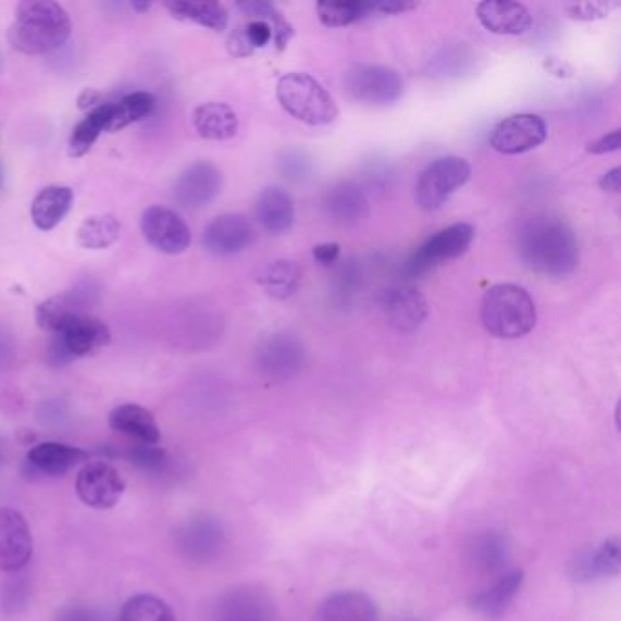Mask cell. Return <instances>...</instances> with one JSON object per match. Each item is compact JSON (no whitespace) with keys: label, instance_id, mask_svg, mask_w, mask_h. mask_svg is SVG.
<instances>
[{"label":"cell","instance_id":"1","mask_svg":"<svg viewBox=\"0 0 621 621\" xmlns=\"http://www.w3.org/2000/svg\"><path fill=\"white\" fill-rule=\"evenodd\" d=\"M516 250L526 269L549 277L572 274L580 263L574 229L550 213H532L518 224Z\"/></svg>","mask_w":621,"mask_h":621},{"label":"cell","instance_id":"2","mask_svg":"<svg viewBox=\"0 0 621 621\" xmlns=\"http://www.w3.org/2000/svg\"><path fill=\"white\" fill-rule=\"evenodd\" d=\"M72 35V21L66 10L51 0H26L15 10V21L8 40L26 55H45L55 51Z\"/></svg>","mask_w":621,"mask_h":621},{"label":"cell","instance_id":"3","mask_svg":"<svg viewBox=\"0 0 621 621\" xmlns=\"http://www.w3.org/2000/svg\"><path fill=\"white\" fill-rule=\"evenodd\" d=\"M480 314L485 331L499 339L526 336L537 320L536 302L531 294L512 283L490 286L483 296Z\"/></svg>","mask_w":621,"mask_h":621},{"label":"cell","instance_id":"4","mask_svg":"<svg viewBox=\"0 0 621 621\" xmlns=\"http://www.w3.org/2000/svg\"><path fill=\"white\" fill-rule=\"evenodd\" d=\"M277 99L291 117L310 124L325 126L336 121L337 104L320 80L308 73H286L277 83Z\"/></svg>","mask_w":621,"mask_h":621},{"label":"cell","instance_id":"5","mask_svg":"<svg viewBox=\"0 0 621 621\" xmlns=\"http://www.w3.org/2000/svg\"><path fill=\"white\" fill-rule=\"evenodd\" d=\"M471 164L463 158L447 156L432 161L415 183V202L421 210L434 212L471 179Z\"/></svg>","mask_w":621,"mask_h":621},{"label":"cell","instance_id":"6","mask_svg":"<svg viewBox=\"0 0 621 621\" xmlns=\"http://www.w3.org/2000/svg\"><path fill=\"white\" fill-rule=\"evenodd\" d=\"M476 237V229L469 223L450 224L426 239L407 264V272L412 277L425 274L437 264L447 263L463 256Z\"/></svg>","mask_w":621,"mask_h":621},{"label":"cell","instance_id":"7","mask_svg":"<svg viewBox=\"0 0 621 621\" xmlns=\"http://www.w3.org/2000/svg\"><path fill=\"white\" fill-rule=\"evenodd\" d=\"M347 91L353 101L363 102L369 107H388L403 96V79L396 70L386 66L353 67L345 79Z\"/></svg>","mask_w":621,"mask_h":621},{"label":"cell","instance_id":"8","mask_svg":"<svg viewBox=\"0 0 621 621\" xmlns=\"http://www.w3.org/2000/svg\"><path fill=\"white\" fill-rule=\"evenodd\" d=\"M307 350L301 339L286 332L272 334L259 343L256 367L270 381H288L301 372Z\"/></svg>","mask_w":621,"mask_h":621},{"label":"cell","instance_id":"9","mask_svg":"<svg viewBox=\"0 0 621 621\" xmlns=\"http://www.w3.org/2000/svg\"><path fill=\"white\" fill-rule=\"evenodd\" d=\"M140 229L146 241L159 252L179 256L190 247L191 234L188 224L170 208H146L140 218Z\"/></svg>","mask_w":621,"mask_h":621},{"label":"cell","instance_id":"10","mask_svg":"<svg viewBox=\"0 0 621 621\" xmlns=\"http://www.w3.org/2000/svg\"><path fill=\"white\" fill-rule=\"evenodd\" d=\"M547 139V124L534 113H518L504 119L490 132V146L504 156L534 150Z\"/></svg>","mask_w":621,"mask_h":621},{"label":"cell","instance_id":"11","mask_svg":"<svg viewBox=\"0 0 621 621\" xmlns=\"http://www.w3.org/2000/svg\"><path fill=\"white\" fill-rule=\"evenodd\" d=\"M75 488L80 501L91 509H113L124 494L126 482L121 472L107 461H91L79 472Z\"/></svg>","mask_w":621,"mask_h":621},{"label":"cell","instance_id":"12","mask_svg":"<svg viewBox=\"0 0 621 621\" xmlns=\"http://www.w3.org/2000/svg\"><path fill=\"white\" fill-rule=\"evenodd\" d=\"M34 556L28 521L17 510L0 509V571L18 572Z\"/></svg>","mask_w":621,"mask_h":621},{"label":"cell","instance_id":"13","mask_svg":"<svg viewBox=\"0 0 621 621\" xmlns=\"http://www.w3.org/2000/svg\"><path fill=\"white\" fill-rule=\"evenodd\" d=\"M256 239L252 221L241 213H224L213 219L204 228L202 243L208 252L215 256H234L243 252Z\"/></svg>","mask_w":621,"mask_h":621},{"label":"cell","instance_id":"14","mask_svg":"<svg viewBox=\"0 0 621 621\" xmlns=\"http://www.w3.org/2000/svg\"><path fill=\"white\" fill-rule=\"evenodd\" d=\"M223 188V174L207 161L191 164L175 183V199L181 207L199 210L210 204Z\"/></svg>","mask_w":621,"mask_h":621},{"label":"cell","instance_id":"15","mask_svg":"<svg viewBox=\"0 0 621 621\" xmlns=\"http://www.w3.org/2000/svg\"><path fill=\"white\" fill-rule=\"evenodd\" d=\"M323 210L332 223L352 228L370 215V201L363 188L353 181H341L331 186L323 197Z\"/></svg>","mask_w":621,"mask_h":621},{"label":"cell","instance_id":"16","mask_svg":"<svg viewBox=\"0 0 621 621\" xmlns=\"http://www.w3.org/2000/svg\"><path fill=\"white\" fill-rule=\"evenodd\" d=\"M381 305L390 326L403 334L418 331L429 315L425 297L412 286H396L386 290Z\"/></svg>","mask_w":621,"mask_h":621},{"label":"cell","instance_id":"17","mask_svg":"<svg viewBox=\"0 0 621 621\" xmlns=\"http://www.w3.org/2000/svg\"><path fill=\"white\" fill-rule=\"evenodd\" d=\"M57 336L61 337L62 345L73 359L101 352L112 341V332L107 323L90 314L75 315Z\"/></svg>","mask_w":621,"mask_h":621},{"label":"cell","instance_id":"18","mask_svg":"<svg viewBox=\"0 0 621 621\" xmlns=\"http://www.w3.org/2000/svg\"><path fill=\"white\" fill-rule=\"evenodd\" d=\"M90 286L79 285L75 290L59 294V296L50 297L46 301L40 302L35 312L37 325L45 332L50 334H61L62 328L67 321L75 315L86 314L85 310L91 302Z\"/></svg>","mask_w":621,"mask_h":621},{"label":"cell","instance_id":"19","mask_svg":"<svg viewBox=\"0 0 621 621\" xmlns=\"http://www.w3.org/2000/svg\"><path fill=\"white\" fill-rule=\"evenodd\" d=\"M483 28L496 35H523L532 28V15L525 4L512 0H485L476 8Z\"/></svg>","mask_w":621,"mask_h":621},{"label":"cell","instance_id":"20","mask_svg":"<svg viewBox=\"0 0 621 621\" xmlns=\"http://www.w3.org/2000/svg\"><path fill=\"white\" fill-rule=\"evenodd\" d=\"M621 572V539H605L598 549L587 550L571 563V576L576 582H594L601 577H614Z\"/></svg>","mask_w":621,"mask_h":621},{"label":"cell","instance_id":"21","mask_svg":"<svg viewBox=\"0 0 621 621\" xmlns=\"http://www.w3.org/2000/svg\"><path fill=\"white\" fill-rule=\"evenodd\" d=\"M315 621H380V610L369 594L339 591L320 605Z\"/></svg>","mask_w":621,"mask_h":621},{"label":"cell","instance_id":"22","mask_svg":"<svg viewBox=\"0 0 621 621\" xmlns=\"http://www.w3.org/2000/svg\"><path fill=\"white\" fill-rule=\"evenodd\" d=\"M218 621H274V607L263 593L241 588L224 596Z\"/></svg>","mask_w":621,"mask_h":621},{"label":"cell","instance_id":"23","mask_svg":"<svg viewBox=\"0 0 621 621\" xmlns=\"http://www.w3.org/2000/svg\"><path fill=\"white\" fill-rule=\"evenodd\" d=\"M110 426L124 436L132 437L139 445H158L161 431L150 410L140 405L126 403L112 410Z\"/></svg>","mask_w":621,"mask_h":621},{"label":"cell","instance_id":"24","mask_svg":"<svg viewBox=\"0 0 621 621\" xmlns=\"http://www.w3.org/2000/svg\"><path fill=\"white\" fill-rule=\"evenodd\" d=\"M256 215L264 229L272 234L288 232L296 221V207L288 191L280 186H269L259 194Z\"/></svg>","mask_w":621,"mask_h":621},{"label":"cell","instance_id":"25","mask_svg":"<svg viewBox=\"0 0 621 621\" xmlns=\"http://www.w3.org/2000/svg\"><path fill=\"white\" fill-rule=\"evenodd\" d=\"M88 458L90 454L83 448L55 442L39 443L28 452V463L46 476H64L72 467Z\"/></svg>","mask_w":621,"mask_h":621},{"label":"cell","instance_id":"26","mask_svg":"<svg viewBox=\"0 0 621 621\" xmlns=\"http://www.w3.org/2000/svg\"><path fill=\"white\" fill-rule=\"evenodd\" d=\"M525 580V572L510 571L499 577L498 582L485 588L483 593L476 594L471 599L472 609L485 616V618H499L509 609L510 604L514 601L516 596L520 594Z\"/></svg>","mask_w":621,"mask_h":621},{"label":"cell","instance_id":"27","mask_svg":"<svg viewBox=\"0 0 621 621\" xmlns=\"http://www.w3.org/2000/svg\"><path fill=\"white\" fill-rule=\"evenodd\" d=\"M73 204L70 186H46L32 202V221L39 229H53L64 221Z\"/></svg>","mask_w":621,"mask_h":621},{"label":"cell","instance_id":"28","mask_svg":"<svg viewBox=\"0 0 621 621\" xmlns=\"http://www.w3.org/2000/svg\"><path fill=\"white\" fill-rule=\"evenodd\" d=\"M194 126L202 139L226 140L237 134L239 119L224 102H204L194 112Z\"/></svg>","mask_w":621,"mask_h":621},{"label":"cell","instance_id":"29","mask_svg":"<svg viewBox=\"0 0 621 621\" xmlns=\"http://www.w3.org/2000/svg\"><path fill=\"white\" fill-rule=\"evenodd\" d=\"M258 283L266 291V296L285 301L294 296L301 285V269L294 261L277 259L259 272Z\"/></svg>","mask_w":621,"mask_h":621},{"label":"cell","instance_id":"30","mask_svg":"<svg viewBox=\"0 0 621 621\" xmlns=\"http://www.w3.org/2000/svg\"><path fill=\"white\" fill-rule=\"evenodd\" d=\"M170 13L179 21L199 24L202 28L223 32L228 26V12L219 2H190V0H174L166 2Z\"/></svg>","mask_w":621,"mask_h":621},{"label":"cell","instance_id":"31","mask_svg":"<svg viewBox=\"0 0 621 621\" xmlns=\"http://www.w3.org/2000/svg\"><path fill=\"white\" fill-rule=\"evenodd\" d=\"M113 102H102L101 107L91 110L75 128L70 137V158H83L91 146L96 145L102 132H107L112 117Z\"/></svg>","mask_w":621,"mask_h":621},{"label":"cell","instance_id":"32","mask_svg":"<svg viewBox=\"0 0 621 621\" xmlns=\"http://www.w3.org/2000/svg\"><path fill=\"white\" fill-rule=\"evenodd\" d=\"M223 529L218 521L197 520L183 531V549L197 560H210L223 545Z\"/></svg>","mask_w":621,"mask_h":621},{"label":"cell","instance_id":"33","mask_svg":"<svg viewBox=\"0 0 621 621\" xmlns=\"http://www.w3.org/2000/svg\"><path fill=\"white\" fill-rule=\"evenodd\" d=\"M121 223L115 215H91L77 229V243L86 250H107L119 241Z\"/></svg>","mask_w":621,"mask_h":621},{"label":"cell","instance_id":"34","mask_svg":"<svg viewBox=\"0 0 621 621\" xmlns=\"http://www.w3.org/2000/svg\"><path fill=\"white\" fill-rule=\"evenodd\" d=\"M471 560L480 571H499L509 560V543L499 532H483L471 545Z\"/></svg>","mask_w":621,"mask_h":621},{"label":"cell","instance_id":"35","mask_svg":"<svg viewBox=\"0 0 621 621\" xmlns=\"http://www.w3.org/2000/svg\"><path fill=\"white\" fill-rule=\"evenodd\" d=\"M153 107H156V97L151 96L150 91H134L124 97L123 101L113 102L108 134H115L129 124L142 121L153 112Z\"/></svg>","mask_w":621,"mask_h":621},{"label":"cell","instance_id":"36","mask_svg":"<svg viewBox=\"0 0 621 621\" xmlns=\"http://www.w3.org/2000/svg\"><path fill=\"white\" fill-rule=\"evenodd\" d=\"M119 621H177L174 610L158 596L137 594L123 605Z\"/></svg>","mask_w":621,"mask_h":621},{"label":"cell","instance_id":"37","mask_svg":"<svg viewBox=\"0 0 621 621\" xmlns=\"http://www.w3.org/2000/svg\"><path fill=\"white\" fill-rule=\"evenodd\" d=\"M237 8L241 12L247 13L248 17L253 21H263L269 24L272 32H274V42L280 50H283L288 42H290L294 29L290 24L281 15L280 10L272 4V2H263V0H248V2H239Z\"/></svg>","mask_w":621,"mask_h":621},{"label":"cell","instance_id":"38","mask_svg":"<svg viewBox=\"0 0 621 621\" xmlns=\"http://www.w3.org/2000/svg\"><path fill=\"white\" fill-rule=\"evenodd\" d=\"M372 12V4L369 2H320L318 4V15H320L321 24H325L326 28H343L348 24L356 23L364 15Z\"/></svg>","mask_w":621,"mask_h":621},{"label":"cell","instance_id":"39","mask_svg":"<svg viewBox=\"0 0 621 621\" xmlns=\"http://www.w3.org/2000/svg\"><path fill=\"white\" fill-rule=\"evenodd\" d=\"M129 461L142 471L159 472L164 471L170 458L164 448L156 447V445H135L129 452Z\"/></svg>","mask_w":621,"mask_h":621},{"label":"cell","instance_id":"40","mask_svg":"<svg viewBox=\"0 0 621 621\" xmlns=\"http://www.w3.org/2000/svg\"><path fill=\"white\" fill-rule=\"evenodd\" d=\"M620 7L618 2H605V0H588V2H572L567 4L566 10L572 18L577 21H598L609 15L614 8Z\"/></svg>","mask_w":621,"mask_h":621},{"label":"cell","instance_id":"41","mask_svg":"<svg viewBox=\"0 0 621 621\" xmlns=\"http://www.w3.org/2000/svg\"><path fill=\"white\" fill-rule=\"evenodd\" d=\"M243 34L252 50L264 48L270 45V40H274V32L263 21H250L247 26H243Z\"/></svg>","mask_w":621,"mask_h":621},{"label":"cell","instance_id":"42","mask_svg":"<svg viewBox=\"0 0 621 621\" xmlns=\"http://www.w3.org/2000/svg\"><path fill=\"white\" fill-rule=\"evenodd\" d=\"M621 132L620 128L612 129L609 134L601 135L598 139L591 140L587 145L588 153L593 156H604L620 150Z\"/></svg>","mask_w":621,"mask_h":621},{"label":"cell","instance_id":"43","mask_svg":"<svg viewBox=\"0 0 621 621\" xmlns=\"http://www.w3.org/2000/svg\"><path fill=\"white\" fill-rule=\"evenodd\" d=\"M415 8H418V2H410V0H385L380 4H372V12L398 15V13L412 12Z\"/></svg>","mask_w":621,"mask_h":621},{"label":"cell","instance_id":"44","mask_svg":"<svg viewBox=\"0 0 621 621\" xmlns=\"http://www.w3.org/2000/svg\"><path fill=\"white\" fill-rule=\"evenodd\" d=\"M314 259L320 264L336 263V259L339 258V245L337 243H323V245H318L314 247Z\"/></svg>","mask_w":621,"mask_h":621},{"label":"cell","instance_id":"45","mask_svg":"<svg viewBox=\"0 0 621 621\" xmlns=\"http://www.w3.org/2000/svg\"><path fill=\"white\" fill-rule=\"evenodd\" d=\"M228 50L232 55L236 57H247L252 55L253 50L248 46L247 39H245V34H243V28H237L228 40Z\"/></svg>","mask_w":621,"mask_h":621},{"label":"cell","instance_id":"46","mask_svg":"<svg viewBox=\"0 0 621 621\" xmlns=\"http://www.w3.org/2000/svg\"><path fill=\"white\" fill-rule=\"evenodd\" d=\"M102 102H104V96H102L101 91L94 90V88H86L83 94H80L79 99H77V107L79 110H96L97 107H101Z\"/></svg>","mask_w":621,"mask_h":621},{"label":"cell","instance_id":"47","mask_svg":"<svg viewBox=\"0 0 621 621\" xmlns=\"http://www.w3.org/2000/svg\"><path fill=\"white\" fill-rule=\"evenodd\" d=\"M601 190L610 191V194H620L621 188V169H612L599 181Z\"/></svg>","mask_w":621,"mask_h":621},{"label":"cell","instance_id":"48","mask_svg":"<svg viewBox=\"0 0 621 621\" xmlns=\"http://www.w3.org/2000/svg\"><path fill=\"white\" fill-rule=\"evenodd\" d=\"M59 621H97V618L90 610L72 609L64 612Z\"/></svg>","mask_w":621,"mask_h":621},{"label":"cell","instance_id":"49","mask_svg":"<svg viewBox=\"0 0 621 621\" xmlns=\"http://www.w3.org/2000/svg\"><path fill=\"white\" fill-rule=\"evenodd\" d=\"M10 350H12V347H10V339L0 332V364L7 361V356L10 353Z\"/></svg>","mask_w":621,"mask_h":621},{"label":"cell","instance_id":"50","mask_svg":"<svg viewBox=\"0 0 621 621\" xmlns=\"http://www.w3.org/2000/svg\"><path fill=\"white\" fill-rule=\"evenodd\" d=\"M132 7H134V10H137V12H146V10H150V2H145V4H140V2H134V4H132Z\"/></svg>","mask_w":621,"mask_h":621},{"label":"cell","instance_id":"51","mask_svg":"<svg viewBox=\"0 0 621 621\" xmlns=\"http://www.w3.org/2000/svg\"><path fill=\"white\" fill-rule=\"evenodd\" d=\"M0 186H2V169H0Z\"/></svg>","mask_w":621,"mask_h":621}]
</instances>
